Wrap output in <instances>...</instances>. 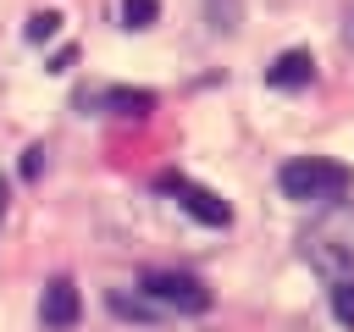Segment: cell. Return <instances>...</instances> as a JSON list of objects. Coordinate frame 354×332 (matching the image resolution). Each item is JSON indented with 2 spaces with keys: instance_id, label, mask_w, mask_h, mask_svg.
I'll return each instance as SVG.
<instances>
[{
  "instance_id": "cell-1",
  "label": "cell",
  "mask_w": 354,
  "mask_h": 332,
  "mask_svg": "<svg viewBox=\"0 0 354 332\" xmlns=\"http://www.w3.org/2000/svg\"><path fill=\"white\" fill-rule=\"evenodd\" d=\"M277 183L299 205H332V199H343L354 188V172L343 160H332V155H299V160H288L277 172Z\"/></svg>"
},
{
  "instance_id": "cell-2",
  "label": "cell",
  "mask_w": 354,
  "mask_h": 332,
  "mask_svg": "<svg viewBox=\"0 0 354 332\" xmlns=\"http://www.w3.org/2000/svg\"><path fill=\"white\" fill-rule=\"evenodd\" d=\"M304 260L321 277H354V205H332L310 232H304Z\"/></svg>"
},
{
  "instance_id": "cell-3",
  "label": "cell",
  "mask_w": 354,
  "mask_h": 332,
  "mask_svg": "<svg viewBox=\"0 0 354 332\" xmlns=\"http://www.w3.org/2000/svg\"><path fill=\"white\" fill-rule=\"evenodd\" d=\"M138 293H144L149 304L183 310V315L210 310V288H205L199 277H188V271H144V277H138Z\"/></svg>"
},
{
  "instance_id": "cell-4",
  "label": "cell",
  "mask_w": 354,
  "mask_h": 332,
  "mask_svg": "<svg viewBox=\"0 0 354 332\" xmlns=\"http://www.w3.org/2000/svg\"><path fill=\"white\" fill-rule=\"evenodd\" d=\"M160 188H171V194H177V205H183L194 221H205V227H227V221H232L227 199H221V194H210V188H199V183H188V177H160Z\"/></svg>"
},
{
  "instance_id": "cell-5",
  "label": "cell",
  "mask_w": 354,
  "mask_h": 332,
  "mask_svg": "<svg viewBox=\"0 0 354 332\" xmlns=\"http://www.w3.org/2000/svg\"><path fill=\"white\" fill-rule=\"evenodd\" d=\"M77 315H83V299H77L72 277H50L44 282V299H39V321L50 332H66V326H77Z\"/></svg>"
},
{
  "instance_id": "cell-6",
  "label": "cell",
  "mask_w": 354,
  "mask_h": 332,
  "mask_svg": "<svg viewBox=\"0 0 354 332\" xmlns=\"http://www.w3.org/2000/svg\"><path fill=\"white\" fill-rule=\"evenodd\" d=\"M315 77V61H310V50H282L271 66H266V83L271 89H304Z\"/></svg>"
},
{
  "instance_id": "cell-7",
  "label": "cell",
  "mask_w": 354,
  "mask_h": 332,
  "mask_svg": "<svg viewBox=\"0 0 354 332\" xmlns=\"http://www.w3.org/2000/svg\"><path fill=\"white\" fill-rule=\"evenodd\" d=\"M105 111H116V116H149L155 94L149 89H105Z\"/></svg>"
},
{
  "instance_id": "cell-8",
  "label": "cell",
  "mask_w": 354,
  "mask_h": 332,
  "mask_svg": "<svg viewBox=\"0 0 354 332\" xmlns=\"http://www.w3.org/2000/svg\"><path fill=\"white\" fill-rule=\"evenodd\" d=\"M160 17V0H122V28H149Z\"/></svg>"
},
{
  "instance_id": "cell-9",
  "label": "cell",
  "mask_w": 354,
  "mask_h": 332,
  "mask_svg": "<svg viewBox=\"0 0 354 332\" xmlns=\"http://www.w3.org/2000/svg\"><path fill=\"white\" fill-rule=\"evenodd\" d=\"M332 315H337L343 326H354V277H337V282H332Z\"/></svg>"
},
{
  "instance_id": "cell-10",
  "label": "cell",
  "mask_w": 354,
  "mask_h": 332,
  "mask_svg": "<svg viewBox=\"0 0 354 332\" xmlns=\"http://www.w3.org/2000/svg\"><path fill=\"white\" fill-rule=\"evenodd\" d=\"M210 28L216 33H232L238 28V0H210Z\"/></svg>"
},
{
  "instance_id": "cell-11",
  "label": "cell",
  "mask_w": 354,
  "mask_h": 332,
  "mask_svg": "<svg viewBox=\"0 0 354 332\" xmlns=\"http://www.w3.org/2000/svg\"><path fill=\"white\" fill-rule=\"evenodd\" d=\"M55 28H61V11H33L28 17V39H50Z\"/></svg>"
},
{
  "instance_id": "cell-12",
  "label": "cell",
  "mask_w": 354,
  "mask_h": 332,
  "mask_svg": "<svg viewBox=\"0 0 354 332\" xmlns=\"http://www.w3.org/2000/svg\"><path fill=\"white\" fill-rule=\"evenodd\" d=\"M6 199H11V188H6V177H0V227H6Z\"/></svg>"
},
{
  "instance_id": "cell-13",
  "label": "cell",
  "mask_w": 354,
  "mask_h": 332,
  "mask_svg": "<svg viewBox=\"0 0 354 332\" xmlns=\"http://www.w3.org/2000/svg\"><path fill=\"white\" fill-rule=\"evenodd\" d=\"M343 28H348V39H354V0H348V17H343Z\"/></svg>"
}]
</instances>
